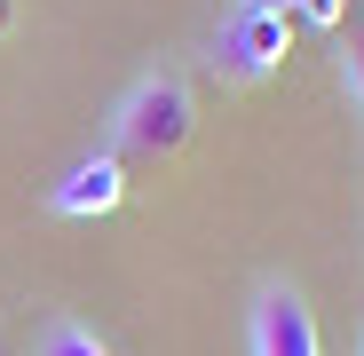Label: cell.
Returning <instances> with one entry per match:
<instances>
[{"instance_id":"cell-9","label":"cell","mask_w":364,"mask_h":356,"mask_svg":"<svg viewBox=\"0 0 364 356\" xmlns=\"http://www.w3.org/2000/svg\"><path fill=\"white\" fill-rule=\"evenodd\" d=\"M0 356H16V340H9V325H0Z\"/></svg>"},{"instance_id":"cell-6","label":"cell","mask_w":364,"mask_h":356,"mask_svg":"<svg viewBox=\"0 0 364 356\" xmlns=\"http://www.w3.org/2000/svg\"><path fill=\"white\" fill-rule=\"evenodd\" d=\"M341 95H348L356 119H364V40H341Z\"/></svg>"},{"instance_id":"cell-1","label":"cell","mask_w":364,"mask_h":356,"mask_svg":"<svg viewBox=\"0 0 364 356\" xmlns=\"http://www.w3.org/2000/svg\"><path fill=\"white\" fill-rule=\"evenodd\" d=\"M191 135H198V95L191 87H182L174 72H143L127 95H119L111 103V158L119 166H127V158H182V151H191Z\"/></svg>"},{"instance_id":"cell-3","label":"cell","mask_w":364,"mask_h":356,"mask_svg":"<svg viewBox=\"0 0 364 356\" xmlns=\"http://www.w3.org/2000/svg\"><path fill=\"white\" fill-rule=\"evenodd\" d=\"M246 356H325L317 340V309L293 277H262L246 301Z\"/></svg>"},{"instance_id":"cell-5","label":"cell","mask_w":364,"mask_h":356,"mask_svg":"<svg viewBox=\"0 0 364 356\" xmlns=\"http://www.w3.org/2000/svg\"><path fill=\"white\" fill-rule=\"evenodd\" d=\"M32 356H111V348H103L80 317H55V325L40 333V348H32Z\"/></svg>"},{"instance_id":"cell-2","label":"cell","mask_w":364,"mask_h":356,"mask_svg":"<svg viewBox=\"0 0 364 356\" xmlns=\"http://www.w3.org/2000/svg\"><path fill=\"white\" fill-rule=\"evenodd\" d=\"M293 55V16H269V9H230L214 24V55L206 64L222 72V87H262L285 72Z\"/></svg>"},{"instance_id":"cell-4","label":"cell","mask_w":364,"mask_h":356,"mask_svg":"<svg viewBox=\"0 0 364 356\" xmlns=\"http://www.w3.org/2000/svg\"><path fill=\"white\" fill-rule=\"evenodd\" d=\"M119 198H127V166H119L111 151H95V158L64 166V183L48 190V206L64 214V222H87V214H111Z\"/></svg>"},{"instance_id":"cell-7","label":"cell","mask_w":364,"mask_h":356,"mask_svg":"<svg viewBox=\"0 0 364 356\" xmlns=\"http://www.w3.org/2000/svg\"><path fill=\"white\" fill-rule=\"evenodd\" d=\"M230 9H269V16H293V9H309V0H230Z\"/></svg>"},{"instance_id":"cell-10","label":"cell","mask_w":364,"mask_h":356,"mask_svg":"<svg viewBox=\"0 0 364 356\" xmlns=\"http://www.w3.org/2000/svg\"><path fill=\"white\" fill-rule=\"evenodd\" d=\"M356 356H364V348H356Z\"/></svg>"},{"instance_id":"cell-8","label":"cell","mask_w":364,"mask_h":356,"mask_svg":"<svg viewBox=\"0 0 364 356\" xmlns=\"http://www.w3.org/2000/svg\"><path fill=\"white\" fill-rule=\"evenodd\" d=\"M9 24H16V0H0V32H9Z\"/></svg>"}]
</instances>
